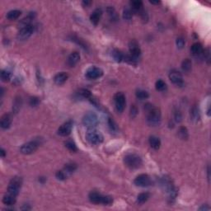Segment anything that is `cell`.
I'll list each match as a JSON object with an SVG mask.
<instances>
[{
    "instance_id": "1",
    "label": "cell",
    "mask_w": 211,
    "mask_h": 211,
    "mask_svg": "<svg viewBox=\"0 0 211 211\" xmlns=\"http://www.w3.org/2000/svg\"><path fill=\"white\" fill-rule=\"evenodd\" d=\"M144 110L146 112V120L148 124L151 126H157L161 123V112L154 105L147 103L144 105Z\"/></svg>"
},
{
    "instance_id": "2",
    "label": "cell",
    "mask_w": 211,
    "mask_h": 211,
    "mask_svg": "<svg viewBox=\"0 0 211 211\" xmlns=\"http://www.w3.org/2000/svg\"><path fill=\"white\" fill-rule=\"evenodd\" d=\"M89 200L93 204H102L104 205H110L113 203V198L110 196H103L102 194L92 191L88 196Z\"/></svg>"
},
{
    "instance_id": "3",
    "label": "cell",
    "mask_w": 211,
    "mask_h": 211,
    "mask_svg": "<svg viewBox=\"0 0 211 211\" xmlns=\"http://www.w3.org/2000/svg\"><path fill=\"white\" fill-rule=\"evenodd\" d=\"M124 162L128 167L130 169H137L140 167L142 165L141 158L134 154H127L124 158Z\"/></svg>"
},
{
    "instance_id": "4",
    "label": "cell",
    "mask_w": 211,
    "mask_h": 211,
    "mask_svg": "<svg viewBox=\"0 0 211 211\" xmlns=\"http://www.w3.org/2000/svg\"><path fill=\"white\" fill-rule=\"evenodd\" d=\"M23 185V179L20 176H14L11 179L8 186V193L16 196H18Z\"/></svg>"
},
{
    "instance_id": "5",
    "label": "cell",
    "mask_w": 211,
    "mask_h": 211,
    "mask_svg": "<svg viewBox=\"0 0 211 211\" xmlns=\"http://www.w3.org/2000/svg\"><path fill=\"white\" fill-rule=\"evenodd\" d=\"M86 139L90 144H100L103 142V135L99 131L94 129H90L86 134Z\"/></svg>"
},
{
    "instance_id": "6",
    "label": "cell",
    "mask_w": 211,
    "mask_h": 211,
    "mask_svg": "<svg viewBox=\"0 0 211 211\" xmlns=\"http://www.w3.org/2000/svg\"><path fill=\"white\" fill-rule=\"evenodd\" d=\"M98 122L99 120H98L97 116L93 112H87L82 118V124L90 129H93L94 127L97 126L98 124Z\"/></svg>"
},
{
    "instance_id": "7",
    "label": "cell",
    "mask_w": 211,
    "mask_h": 211,
    "mask_svg": "<svg viewBox=\"0 0 211 211\" xmlns=\"http://www.w3.org/2000/svg\"><path fill=\"white\" fill-rule=\"evenodd\" d=\"M114 102L117 112H120V113L124 112L126 101H125V96L123 92H117L115 94Z\"/></svg>"
},
{
    "instance_id": "8",
    "label": "cell",
    "mask_w": 211,
    "mask_h": 211,
    "mask_svg": "<svg viewBox=\"0 0 211 211\" xmlns=\"http://www.w3.org/2000/svg\"><path fill=\"white\" fill-rule=\"evenodd\" d=\"M38 147H39V143L37 141H36V140L27 142V143H26L21 147L20 152L23 154H26V155L32 154L34 152L36 151Z\"/></svg>"
},
{
    "instance_id": "9",
    "label": "cell",
    "mask_w": 211,
    "mask_h": 211,
    "mask_svg": "<svg viewBox=\"0 0 211 211\" xmlns=\"http://www.w3.org/2000/svg\"><path fill=\"white\" fill-rule=\"evenodd\" d=\"M134 183L137 186L147 187V186H149L151 185L152 181L149 175H147V174H140L138 176H136V178L134 179Z\"/></svg>"
},
{
    "instance_id": "10",
    "label": "cell",
    "mask_w": 211,
    "mask_h": 211,
    "mask_svg": "<svg viewBox=\"0 0 211 211\" xmlns=\"http://www.w3.org/2000/svg\"><path fill=\"white\" fill-rule=\"evenodd\" d=\"M169 79L171 80V82L173 84L179 86V87H181V86L184 84L182 75H181V73L176 70H172L170 71V73H169Z\"/></svg>"
},
{
    "instance_id": "11",
    "label": "cell",
    "mask_w": 211,
    "mask_h": 211,
    "mask_svg": "<svg viewBox=\"0 0 211 211\" xmlns=\"http://www.w3.org/2000/svg\"><path fill=\"white\" fill-rule=\"evenodd\" d=\"M34 28H35V27L33 25H29L25 27L21 28V30L19 31V32L18 34V40H27L28 38L30 37L32 35V33L34 32Z\"/></svg>"
},
{
    "instance_id": "12",
    "label": "cell",
    "mask_w": 211,
    "mask_h": 211,
    "mask_svg": "<svg viewBox=\"0 0 211 211\" xmlns=\"http://www.w3.org/2000/svg\"><path fill=\"white\" fill-rule=\"evenodd\" d=\"M103 75V71L98 67H91L86 72V77L88 79H97Z\"/></svg>"
},
{
    "instance_id": "13",
    "label": "cell",
    "mask_w": 211,
    "mask_h": 211,
    "mask_svg": "<svg viewBox=\"0 0 211 211\" xmlns=\"http://www.w3.org/2000/svg\"><path fill=\"white\" fill-rule=\"evenodd\" d=\"M73 129V121L72 120H69V121L65 122L58 129V134H60V136L66 137L71 134Z\"/></svg>"
},
{
    "instance_id": "14",
    "label": "cell",
    "mask_w": 211,
    "mask_h": 211,
    "mask_svg": "<svg viewBox=\"0 0 211 211\" xmlns=\"http://www.w3.org/2000/svg\"><path fill=\"white\" fill-rule=\"evenodd\" d=\"M129 50L130 55H132L135 59H138L141 55V49L139 47V43L137 42L136 40H133L131 41H129Z\"/></svg>"
},
{
    "instance_id": "15",
    "label": "cell",
    "mask_w": 211,
    "mask_h": 211,
    "mask_svg": "<svg viewBox=\"0 0 211 211\" xmlns=\"http://www.w3.org/2000/svg\"><path fill=\"white\" fill-rule=\"evenodd\" d=\"M13 121V118L10 114H4L0 120V126L3 129H7L10 127Z\"/></svg>"
},
{
    "instance_id": "16",
    "label": "cell",
    "mask_w": 211,
    "mask_h": 211,
    "mask_svg": "<svg viewBox=\"0 0 211 211\" xmlns=\"http://www.w3.org/2000/svg\"><path fill=\"white\" fill-rule=\"evenodd\" d=\"M102 15V10L101 8H97V9H95V10L92 12V14H91V16H90V21H91V23H92L93 25L97 26V24H98V23H99Z\"/></svg>"
},
{
    "instance_id": "17",
    "label": "cell",
    "mask_w": 211,
    "mask_h": 211,
    "mask_svg": "<svg viewBox=\"0 0 211 211\" xmlns=\"http://www.w3.org/2000/svg\"><path fill=\"white\" fill-rule=\"evenodd\" d=\"M191 51L192 53V55L194 56H196V57H198V56H200V55H203L204 57V49L200 43H195V44H193L191 48Z\"/></svg>"
},
{
    "instance_id": "18",
    "label": "cell",
    "mask_w": 211,
    "mask_h": 211,
    "mask_svg": "<svg viewBox=\"0 0 211 211\" xmlns=\"http://www.w3.org/2000/svg\"><path fill=\"white\" fill-rule=\"evenodd\" d=\"M36 14L35 12L30 13L27 17H25L23 19H22V21L19 23V26H21V27L23 28L27 27V26L32 25V22L36 18Z\"/></svg>"
},
{
    "instance_id": "19",
    "label": "cell",
    "mask_w": 211,
    "mask_h": 211,
    "mask_svg": "<svg viewBox=\"0 0 211 211\" xmlns=\"http://www.w3.org/2000/svg\"><path fill=\"white\" fill-rule=\"evenodd\" d=\"M80 60V55L79 53L77 51L71 53L68 58V65H70V67H74L77 65L78 63L79 62Z\"/></svg>"
},
{
    "instance_id": "20",
    "label": "cell",
    "mask_w": 211,
    "mask_h": 211,
    "mask_svg": "<svg viewBox=\"0 0 211 211\" xmlns=\"http://www.w3.org/2000/svg\"><path fill=\"white\" fill-rule=\"evenodd\" d=\"M68 78H69V75L66 73L61 72L55 75V78H54V81L56 84L62 85L67 81Z\"/></svg>"
},
{
    "instance_id": "21",
    "label": "cell",
    "mask_w": 211,
    "mask_h": 211,
    "mask_svg": "<svg viewBox=\"0 0 211 211\" xmlns=\"http://www.w3.org/2000/svg\"><path fill=\"white\" fill-rule=\"evenodd\" d=\"M149 143L150 147H151L152 149H154V150H158V149H160V146H161V140H160V139H159L158 137L152 135V136L149 137Z\"/></svg>"
},
{
    "instance_id": "22",
    "label": "cell",
    "mask_w": 211,
    "mask_h": 211,
    "mask_svg": "<svg viewBox=\"0 0 211 211\" xmlns=\"http://www.w3.org/2000/svg\"><path fill=\"white\" fill-rule=\"evenodd\" d=\"M130 6L133 12L140 13L143 11V2L140 0H134L130 2Z\"/></svg>"
},
{
    "instance_id": "23",
    "label": "cell",
    "mask_w": 211,
    "mask_h": 211,
    "mask_svg": "<svg viewBox=\"0 0 211 211\" xmlns=\"http://www.w3.org/2000/svg\"><path fill=\"white\" fill-rule=\"evenodd\" d=\"M190 116H191V120L193 122H198L200 119V111H199L198 107L194 106L191 109V112H190Z\"/></svg>"
},
{
    "instance_id": "24",
    "label": "cell",
    "mask_w": 211,
    "mask_h": 211,
    "mask_svg": "<svg viewBox=\"0 0 211 211\" xmlns=\"http://www.w3.org/2000/svg\"><path fill=\"white\" fill-rule=\"evenodd\" d=\"M3 203L6 205H13L16 203V196L11 195V194H7L3 196Z\"/></svg>"
},
{
    "instance_id": "25",
    "label": "cell",
    "mask_w": 211,
    "mask_h": 211,
    "mask_svg": "<svg viewBox=\"0 0 211 211\" xmlns=\"http://www.w3.org/2000/svg\"><path fill=\"white\" fill-rule=\"evenodd\" d=\"M76 169H77V165L75 163H73V162H70V163L66 164L65 167L63 168V170H64L65 173L67 174L68 176H70V174L73 173Z\"/></svg>"
},
{
    "instance_id": "26",
    "label": "cell",
    "mask_w": 211,
    "mask_h": 211,
    "mask_svg": "<svg viewBox=\"0 0 211 211\" xmlns=\"http://www.w3.org/2000/svg\"><path fill=\"white\" fill-rule=\"evenodd\" d=\"M150 197V194L148 193V192H143V193H140L137 197V202L139 205H142V204H144L145 202L148 201V200Z\"/></svg>"
},
{
    "instance_id": "27",
    "label": "cell",
    "mask_w": 211,
    "mask_h": 211,
    "mask_svg": "<svg viewBox=\"0 0 211 211\" xmlns=\"http://www.w3.org/2000/svg\"><path fill=\"white\" fill-rule=\"evenodd\" d=\"M21 13L22 12L20 10H11L7 13V18L11 21L16 20L20 17Z\"/></svg>"
},
{
    "instance_id": "28",
    "label": "cell",
    "mask_w": 211,
    "mask_h": 211,
    "mask_svg": "<svg viewBox=\"0 0 211 211\" xmlns=\"http://www.w3.org/2000/svg\"><path fill=\"white\" fill-rule=\"evenodd\" d=\"M112 55L114 60L116 62H121L123 61V59H124V55L122 54L120 50H113L112 52Z\"/></svg>"
},
{
    "instance_id": "29",
    "label": "cell",
    "mask_w": 211,
    "mask_h": 211,
    "mask_svg": "<svg viewBox=\"0 0 211 211\" xmlns=\"http://www.w3.org/2000/svg\"><path fill=\"white\" fill-rule=\"evenodd\" d=\"M135 94H136L137 98H139V99H140V100H145V99H147V98H149V92H147V91H145V90H143V89L137 90Z\"/></svg>"
},
{
    "instance_id": "30",
    "label": "cell",
    "mask_w": 211,
    "mask_h": 211,
    "mask_svg": "<svg viewBox=\"0 0 211 211\" xmlns=\"http://www.w3.org/2000/svg\"><path fill=\"white\" fill-rule=\"evenodd\" d=\"M191 61L189 59H186V60H183V62L181 64V68H182V70L185 71V72H190L191 70Z\"/></svg>"
},
{
    "instance_id": "31",
    "label": "cell",
    "mask_w": 211,
    "mask_h": 211,
    "mask_svg": "<svg viewBox=\"0 0 211 211\" xmlns=\"http://www.w3.org/2000/svg\"><path fill=\"white\" fill-rule=\"evenodd\" d=\"M107 11V13H108V15H109L110 18H111L112 20H113V21L118 20V15H117L116 12L114 8H112V7H108Z\"/></svg>"
},
{
    "instance_id": "32",
    "label": "cell",
    "mask_w": 211,
    "mask_h": 211,
    "mask_svg": "<svg viewBox=\"0 0 211 211\" xmlns=\"http://www.w3.org/2000/svg\"><path fill=\"white\" fill-rule=\"evenodd\" d=\"M155 87L158 91H160V92H162L164 90H166L167 88V84L166 82H164L163 80L159 79L155 83Z\"/></svg>"
},
{
    "instance_id": "33",
    "label": "cell",
    "mask_w": 211,
    "mask_h": 211,
    "mask_svg": "<svg viewBox=\"0 0 211 211\" xmlns=\"http://www.w3.org/2000/svg\"><path fill=\"white\" fill-rule=\"evenodd\" d=\"M65 147L71 152L78 151L77 146H76V144H75V143L73 140H67V141L65 142Z\"/></svg>"
},
{
    "instance_id": "34",
    "label": "cell",
    "mask_w": 211,
    "mask_h": 211,
    "mask_svg": "<svg viewBox=\"0 0 211 211\" xmlns=\"http://www.w3.org/2000/svg\"><path fill=\"white\" fill-rule=\"evenodd\" d=\"M133 11L131 8H124L123 11V18L124 20H130L133 17Z\"/></svg>"
},
{
    "instance_id": "35",
    "label": "cell",
    "mask_w": 211,
    "mask_h": 211,
    "mask_svg": "<svg viewBox=\"0 0 211 211\" xmlns=\"http://www.w3.org/2000/svg\"><path fill=\"white\" fill-rule=\"evenodd\" d=\"M178 134L181 139H186L188 138V130H187L186 127H180V129L178 130Z\"/></svg>"
},
{
    "instance_id": "36",
    "label": "cell",
    "mask_w": 211,
    "mask_h": 211,
    "mask_svg": "<svg viewBox=\"0 0 211 211\" xmlns=\"http://www.w3.org/2000/svg\"><path fill=\"white\" fill-rule=\"evenodd\" d=\"M1 79L3 82H9L11 79V74L7 70H2L1 72Z\"/></svg>"
},
{
    "instance_id": "37",
    "label": "cell",
    "mask_w": 211,
    "mask_h": 211,
    "mask_svg": "<svg viewBox=\"0 0 211 211\" xmlns=\"http://www.w3.org/2000/svg\"><path fill=\"white\" fill-rule=\"evenodd\" d=\"M123 60L125 61L126 63H128V64H129V65H136L137 64V59H135V58L133 57L130 55H124Z\"/></svg>"
},
{
    "instance_id": "38",
    "label": "cell",
    "mask_w": 211,
    "mask_h": 211,
    "mask_svg": "<svg viewBox=\"0 0 211 211\" xmlns=\"http://www.w3.org/2000/svg\"><path fill=\"white\" fill-rule=\"evenodd\" d=\"M78 94H79L81 97H84V98H88V99H90V98L92 97V93H91V92H90L89 90L84 89V88L80 89L79 91H78Z\"/></svg>"
},
{
    "instance_id": "39",
    "label": "cell",
    "mask_w": 211,
    "mask_h": 211,
    "mask_svg": "<svg viewBox=\"0 0 211 211\" xmlns=\"http://www.w3.org/2000/svg\"><path fill=\"white\" fill-rule=\"evenodd\" d=\"M108 125H109L110 129L113 132H117L118 130V127H117L116 122L114 121V120L112 119V118H109L108 119Z\"/></svg>"
},
{
    "instance_id": "40",
    "label": "cell",
    "mask_w": 211,
    "mask_h": 211,
    "mask_svg": "<svg viewBox=\"0 0 211 211\" xmlns=\"http://www.w3.org/2000/svg\"><path fill=\"white\" fill-rule=\"evenodd\" d=\"M55 176H56V178H57L58 180L64 181V180H65V179L67 178L69 176H68L67 174L65 173V171H64V170H60V171H58L57 172H56Z\"/></svg>"
},
{
    "instance_id": "41",
    "label": "cell",
    "mask_w": 211,
    "mask_h": 211,
    "mask_svg": "<svg viewBox=\"0 0 211 211\" xmlns=\"http://www.w3.org/2000/svg\"><path fill=\"white\" fill-rule=\"evenodd\" d=\"M21 105H22V100H21V98H18L13 104V111L15 113H18V111L20 110Z\"/></svg>"
},
{
    "instance_id": "42",
    "label": "cell",
    "mask_w": 211,
    "mask_h": 211,
    "mask_svg": "<svg viewBox=\"0 0 211 211\" xmlns=\"http://www.w3.org/2000/svg\"><path fill=\"white\" fill-rule=\"evenodd\" d=\"M29 103H30V105L32 107H36V106L40 103V100H39L38 97H31L30 101H29Z\"/></svg>"
},
{
    "instance_id": "43",
    "label": "cell",
    "mask_w": 211,
    "mask_h": 211,
    "mask_svg": "<svg viewBox=\"0 0 211 211\" xmlns=\"http://www.w3.org/2000/svg\"><path fill=\"white\" fill-rule=\"evenodd\" d=\"M72 40H74V41H75L76 43H78V45H81L84 50H87V46H86V45L83 43V41H82V40H80V39H78V37H75V36H73Z\"/></svg>"
},
{
    "instance_id": "44",
    "label": "cell",
    "mask_w": 211,
    "mask_h": 211,
    "mask_svg": "<svg viewBox=\"0 0 211 211\" xmlns=\"http://www.w3.org/2000/svg\"><path fill=\"white\" fill-rule=\"evenodd\" d=\"M185 45V40H183V38L179 37L176 39V46L179 49H182Z\"/></svg>"
},
{
    "instance_id": "45",
    "label": "cell",
    "mask_w": 211,
    "mask_h": 211,
    "mask_svg": "<svg viewBox=\"0 0 211 211\" xmlns=\"http://www.w3.org/2000/svg\"><path fill=\"white\" fill-rule=\"evenodd\" d=\"M181 113L179 111H176L174 112V120H176V122H181Z\"/></svg>"
},
{
    "instance_id": "46",
    "label": "cell",
    "mask_w": 211,
    "mask_h": 211,
    "mask_svg": "<svg viewBox=\"0 0 211 211\" xmlns=\"http://www.w3.org/2000/svg\"><path fill=\"white\" fill-rule=\"evenodd\" d=\"M137 114H138V109H137V107H135V106H132L131 109H130V116H131L132 118H134V117L136 116Z\"/></svg>"
},
{
    "instance_id": "47",
    "label": "cell",
    "mask_w": 211,
    "mask_h": 211,
    "mask_svg": "<svg viewBox=\"0 0 211 211\" xmlns=\"http://www.w3.org/2000/svg\"><path fill=\"white\" fill-rule=\"evenodd\" d=\"M0 154H1V157H2V158H4L6 155L5 150H4L3 149H1V152H0Z\"/></svg>"
},
{
    "instance_id": "48",
    "label": "cell",
    "mask_w": 211,
    "mask_h": 211,
    "mask_svg": "<svg viewBox=\"0 0 211 211\" xmlns=\"http://www.w3.org/2000/svg\"><path fill=\"white\" fill-rule=\"evenodd\" d=\"M200 210H208V209H209V207H207V206H205L203 205L202 207H200V208L199 209Z\"/></svg>"
},
{
    "instance_id": "49",
    "label": "cell",
    "mask_w": 211,
    "mask_h": 211,
    "mask_svg": "<svg viewBox=\"0 0 211 211\" xmlns=\"http://www.w3.org/2000/svg\"><path fill=\"white\" fill-rule=\"evenodd\" d=\"M90 3H91V2H87V1H83V2H82V4H83L84 6L89 5Z\"/></svg>"
},
{
    "instance_id": "50",
    "label": "cell",
    "mask_w": 211,
    "mask_h": 211,
    "mask_svg": "<svg viewBox=\"0 0 211 211\" xmlns=\"http://www.w3.org/2000/svg\"><path fill=\"white\" fill-rule=\"evenodd\" d=\"M150 3H151L152 4H159L160 2H159V1H157V2H154V1H150Z\"/></svg>"
}]
</instances>
